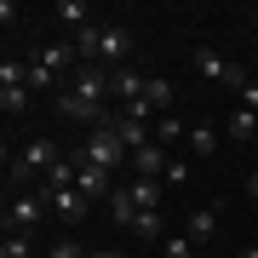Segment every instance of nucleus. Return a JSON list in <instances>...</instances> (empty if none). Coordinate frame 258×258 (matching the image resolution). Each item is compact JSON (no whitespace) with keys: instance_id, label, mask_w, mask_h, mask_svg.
I'll return each instance as SVG.
<instances>
[{"instance_id":"a878e982","label":"nucleus","mask_w":258,"mask_h":258,"mask_svg":"<svg viewBox=\"0 0 258 258\" xmlns=\"http://www.w3.org/2000/svg\"><path fill=\"white\" fill-rule=\"evenodd\" d=\"M52 258H86V247H81V241H57Z\"/></svg>"},{"instance_id":"cd10ccee","label":"nucleus","mask_w":258,"mask_h":258,"mask_svg":"<svg viewBox=\"0 0 258 258\" xmlns=\"http://www.w3.org/2000/svg\"><path fill=\"white\" fill-rule=\"evenodd\" d=\"M86 258H126V252H115V247H109V252H86Z\"/></svg>"},{"instance_id":"4be33fe9","label":"nucleus","mask_w":258,"mask_h":258,"mask_svg":"<svg viewBox=\"0 0 258 258\" xmlns=\"http://www.w3.org/2000/svg\"><path fill=\"white\" fill-rule=\"evenodd\" d=\"M189 149L195 155H212V149H218V132L212 126H189Z\"/></svg>"},{"instance_id":"f257e3e1","label":"nucleus","mask_w":258,"mask_h":258,"mask_svg":"<svg viewBox=\"0 0 258 258\" xmlns=\"http://www.w3.org/2000/svg\"><path fill=\"white\" fill-rule=\"evenodd\" d=\"M75 52H81V57H98V63L126 69V57H132V29H120V23H92V29H81V35H75Z\"/></svg>"},{"instance_id":"9d476101","label":"nucleus","mask_w":258,"mask_h":258,"mask_svg":"<svg viewBox=\"0 0 258 258\" xmlns=\"http://www.w3.org/2000/svg\"><path fill=\"white\" fill-rule=\"evenodd\" d=\"M69 92H81L86 103H98V109H103V98H109V75L92 69V63H81V69H75V86H69Z\"/></svg>"},{"instance_id":"412c9836","label":"nucleus","mask_w":258,"mask_h":258,"mask_svg":"<svg viewBox=\"0 0 258 258\" xmlns=\"http://www.w3.org/2000/svg\"><path fill=\"white\" fill-rule=\"evenodd\" d=\"M178 138H189V132H184V120H178V115H161V126H155V144L166 149V144H178Z\"/></svg>"},{"instance_id":"f8f14e48","label":"nucleus","mask_w":258,"mask_h":258,"mask_svg":"<svg viewBox=\"0 0 258 258\" xmlns=\"http://www.w3.org/2000/svg\"><path fill=\"white\" fill-rule=\"evenodd\" d=\"M132 166H138V178H166V166H172V155H166L161 144H144L138 155H132Z\"/></svg>"},{"instance_id":"6e6552de","label":"nucleus","mask_w":258,"mask_h":258,"mask_svg":"<svg viewBox=\"0 0 258 258\" xmlns=\"http://www.w3.org/2000/svg\"><path fill=\"white\" fill-rule=\"evenodd\" d=\"M75 189H81L86 201H98V195H103V201H109V195H115L109 172H103V166H92V161H81V155H75Z\"/></svg>"},{"instance_id":"423d86ee","label":"nucleus","mask_w":258,"mask_h":258,"mask_svg":"<svg viewBox=\"0 0 258 258\" xmlns=\"http://www.w3.org/2000/svg\"><path fill=\"white\" fill-rule=\"evenodd\" d=\"M46 207H52V195H46V189H23L18 201H6V230L29 235L40 218H46Z\"/></svg>"},{"instance_id":"6ab92c4d","label":"nucleus","mask_w":258,"mask_h":258,"mask_svg":"<svg viewBox=\"0 0 258 258\" xmlns=\"http://www.w3.org/2000/svg\"><path fill=\"white\" fill-rule=\"evenodd\" d=\"M166 103H172V81H149L144 109H149V115H166Z\"/></svg>"},{"instance_id":"0eeeda50","label":"nucleus","mask_w":258,"mask_h":258,"mask_svg":"<svg viewBox=\"0 0 258 258\" xmlns=\"http://www.w3.org/2000/svg\"><path fill=\"white\" fill-rule=\"evenodd\" d=\"M195 69H201L207 75V81H224V86H235V92H247V69H241V63H224V57L218 52H212V46H195Z\"/></svg>"},{"instance_id":"aec40b11","label":"nucleus","mask_w":258,"mask_h":258,"mask_svg":"<svg viewBox=\"0 0 258 258\" xmlns=\"http://www.w3.org/2000/svg\"><path fill=\"white\" fill-rule=\"evenodd\" d=\"M132 235H144V241H166L161 212H138V218H132Z\"/></svg>"},{"instance_id":"39448f33","label":"nucleus","mask_w":258,"mask_h":258,"mask_svg":"<svg viewBox=\"0 0 258 258\" xmlns=\"http://www.w3.org/2000/svg\"><path fill=\"white\" fill-rule=\"evenodd\" d=\"M29 63H18V57H6L0 63V109L6 115H29Z\"/></svg>"},{"instance_id":"393cba45","label":"nucleus","mask_w":258,"mask_h":258,"mask_svg":"<svg viewBox=\"0 0 258 258\" xmlns=\"http://www.w3.org/2000/svg\"><path fill=\"white\" fill-rule=\"evenodd\" d=\"M161 247H166V258H195V241L189 235H166Z\"/></svg>"},{"instance_id":"bb28decb","label":"nucleus","mask_w":258,"mask_h":258,"mask_svg":"<svg viewBox=\"0 0 258 258\" xmlns=\"http://www.w3.org/2000/svg\"><path fill=\"white\" fill-rule=\"evenodd\" d=\"M247 195H252V201H258V172H252V178H247Z\"/></svg>"},{"instance_id":"7ed1b4c3","label":"nucleus","mask_w":258,"mask_h":258,"mask_svg":"<svg viewBox=\"0 0 258 258\" xmlns=\"http://www.w3.org/2000/svg\"><path fill=\"white\" fill-rule=\"evenodd\" d=\"M52 166H57V144L52 138H29L18 155L6 161V172H12V184H29L35 172H52Z\"/></svg>"},{"instance_id":"ddd939ff","label":"nucleus","mask_w":258,"mask_h":258,"mask_svg":"<svg viewBox=\"0 0 258 258\" xmlns=\"http://www.w3.org/2000/svg\"><path fill=\"white\" fill-rule=\"evenodd\" d=\"M224 132H230L235 144H252V138H258V109H247V103H241V109H230Z\"/></svg>"},{"instance_id":"f03ea898","label":"nucleus","mask_w":258,"mask_h":258,"mask_svg":"<svg viewBox=\"0 0 258 258\" xmlns=\"http://www.w3.org/2000/svg\"><path fill=\"white\" fill-rule=\"evenodd\" d=\"M75 57H81V52H75V40H46V46H35V57H29V86L40 92V86H52L63 69H81Z\"/></svg>"},{"instance_id":"20e7f679","label":"nucleus","mask_w":258,"mask_h":258,"mask_svg":"<svg viewBox=\"0 0 258 258\" xmlns=\"http://www.w3.org/2000/svg\"><path fill=\"white\" fill-rule=\"evenodd\" d=\"M81 161H92V166H103V172H115L120 161H132V149L115 138V126L103 120V126H92L86 132V144H81Z\"/></svg>"},{"instance_id":"f3484780","label":"nucleus","mask_w":258,"mask_h":258,"mask_svg":"<svg viewBox=\"0 0 258 258\" xmlns=\"http://www.w3.org/2000/svg\"><path fill=\"white\" fill-rule=\"evenodd\" d=\"M57 23H69L81 35V29H92V6L86 0H57Z\"/></svg>"},{"instance_id":"5701e85b","label":"nucleus","mask_w":258,"mask_h":258,"mask_svg":"<svg viewBox=\"0 0 258 258\" xmlns=\"http://www.w3.org/2000/svg\"><path fill=\"white\" fill-rule=\"evenodd\" d=\"M46 189H75V161H57L46 172Z\"/></svg>"},{"instance_id":"2eb2a0df","label":"nucleus","mask_w":258,"mask_h":258,"mask_svg":"<svg viewBox=\"0 0 258 258\" xmlns=\"http://www.w3.org/2000/svg\"><path fill=\"white\" fill-rule=\"evenodd\" d=\"M126 195L138 201V212H161V178H132Z\"/></svg>"},{"instance_id":"c85d7f7f","label":"nucleus","mask_w":258,"mask_h":258,"mask_svg":"<svg viewBox=\"0 0 258 258\" xmlns=\"http://www.w3.org/2000/svg\"><path fill=\"white\" fill-rule=\"evenodd\" d=\"M241 258H258V247H247V252H241Z\"/></svg>"},{"instance_id":"1a4fd4ad","label":"nucleus","mask_w":258,"mask_h":258,"mask_svg":"<svg viewBox=\"0 0 258 258\" xmlns=\"http://www.w3.org/2000/svg\"><path fill=\"white\" fill-rule=\"evenodd\" d=\"M109 92L120 98V109H132V103H144V92H149V81L138 69H109Z\"/></svg>"},{"instance_id":"4468645a","label":"nucleus","mask_w":258,"mask_h":258,"mask_svg":"<svg viewBox=\"0 0 258 258\" xmlns=\"http://www.w3.org/2000/svg\"><path fill=\"white\" fill-rule=\"evenodd\" d=\"M46 195H52L57 218H69V224H81V218H86V195H81V189H46Z\"/></svg>"},{"instance_id":"7c9ffc66","label":"nucleus","mask_w":258,"mask_h":258,"mask_svg":"<svg viewBox=\"0 0 258 258\" xmlns=\"http://www.w3.org/2000/svg\"><path fill=\"white\" fill-rule=\"evenodd\" d=\"M252 144H258V138H252Z\"/></svg>"},{"instance_id":"a211bd4d","label":"nucleus","mask_w":258,"mask_h":258,"mask_svg":"<svg viewBox=\"0 0 258 258\" xmlns=\"http://www.w3.org/2000/svg\"><path fill=\"white\" fill-rule=\"evenodd\" d=\"M109 218H115V224H126V230H132V218H138V201L126 195V184L109 195Z\"/></svg>"},{"instance_id":"dca6fc26","label":"nucleus","mask_w":258,"mask_h":258,"mask_svg":"<svg viewBox=\"0 0 258 258\" xmlns=\"http://www.w3.org/2000/svg\"><path fill=\"white\" fill-rule=\"evenodd\" d=\"M212 235H218V207H195L189 212V241L201 247V241H212Z\"/></svg>"},{"instance_id":"9b49d317","label":"nucleus","mask_w":258,"mask_h":258,"mask_svg":"<svg viewBox=\"0 0 258 258\" xmlns=\"http://www.w3.org/2000/svg\"><path fill=\"white\" fill-rule=\"evenodd\" d=\"M109 126H115V138L126 144L132 155H138L144 144H155V138H149V132H144V120H132V115H120V109H109Z\"/></svg>"},{"instance_id":"c756f323","label":"nucleus","mask_w":258,"mask_h":258,"mask_svg":"<svg viewBox=\"0 0 258 258\" xmlns=\"http://www.w3.org/2000/svg\"><path fill=\"white\" fill-rule=\"evenodd\" d=\"M252 35H258V12H252Z\"/></svg>"},{"instance_id":"b1692460","label":"nucleus","mask_w":258,"mask_h":258,"mask_svg":"<svg viewBox=\"0 0 258 258\" xmlns=\"http://www.w3.org/2000/svg\"><path fill=\"white\" fill-rule=\"evenodd\" d=\"M0 258H29V235L6 230V241H0Z\"/></svg>"}]
</instances>
